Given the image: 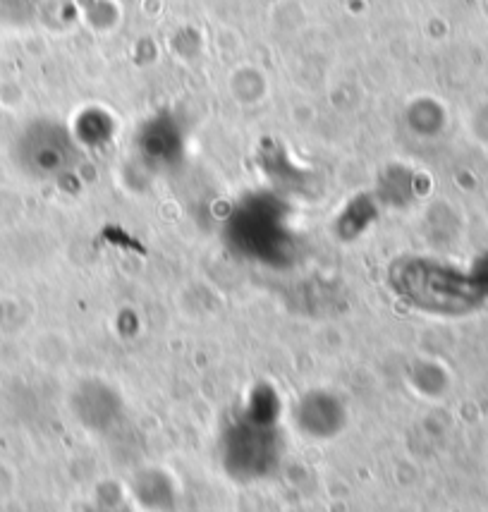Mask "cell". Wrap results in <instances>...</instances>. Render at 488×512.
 <instances>
[{
  "label": "cell",
  "mask_w": 488,
  "mask_h": 512,
  "mask_svg": "<svg viewBox=\"0 0 488 512\" xmlns=\"http://www.w3.org/2000/svg\"><path fill=\"white\" fill-rule=\"evenodd\" d=\"M295 424L311 441H331L345 429V407L328 393H311L300 400Z\"/></svg>",
  "instance_id": "3957f363"
},
{
  "label": "cell",
  "mask_w": 488,
  "mask_h": 512,
  "mask_svg": "<svg viewBox=\"0 0 488 512\" xmlns=\"http://www.w3.org/2000/svg\"><path fill=\"white\" fill-rule=\"evenodd\" d=\"M283 441L278 426L252 424L247 419L230 426L221 438V465L230 479L252 484L273 477L283 465Z\"/></svg>",
  "instance_id": "6da1fadb"
},
{
  "label": "cell",
  "mask_w": 488,
  "mask_h": 512,
  "mask_svg": "<svg viewBox=\"0 0 488 512\" xmlns=\"http://www.w3.org/2000/svg\"><path fill=\"white\" fill-rule=\"evenodd\" d=\"M393 283L405 300H410L414 307L429 309V312H453L465 302L460 280L424 264L402 266L395 273Z\"/></svg>",
  "instance_id": "7a4b0ae2"
},
{
  "label": "cell",
  "mask_w": 488,
  "mask_h": 512,
  "mask_svg": "<svg viewBox=\"0 0 488 512\" xmlns=\"http://www.w3.org/2000/svg\"><path fill=\"white\" fill-rule=\"evenodd\" d=\"M132 491H134V498H137V503L142 505L144 510H151V512L173 510L175 489H173V481L168 479L166 472L146 469V472L137 474Z\"/></svg>",
  "instance_id": "277c9868"
}]
</instances>
